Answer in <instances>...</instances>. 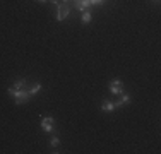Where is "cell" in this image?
<instances>
[{"label": "cell", "instance_id": "obj_6", "mask_svg": "<svg viewBox=\"0 0 161 154\" xmlns=\"http://www.w3.org/2000/svg\"><path fill=\"white\" fill-rule=\"evenodd\" d=\"M101 111H105V113H112V111H115V105L112 101H108V99H105V101L101 103Z\"/></svg>", "mask_w": 161, "mask_h": 154}, {"label": "cell", "instance_id": "obj_9", "mask_svg": "<svg viewBox=\"0 0 161 154\" xmlns=\"http://www.w3.org/2000/svg\"><path fill=\"white\" fill-rule=\"evenodd\" d=\"M41 89H43V86H41V82H36V84H33V86L31 87H29V94H31V96H34V94H36V92H40Z\"/></svg>", "mask_w": 161, "mask_h": 154}, {"label": "cell", "instance_id": "obj_2", "mask_svg": "<svg viewBox=\"0 0 161 154\" xmlns=\"http://www.w3.org/2000/svg\"><path fill=\"white\" fill-rule=\"evenodd\" d=\"M58 9H57V21H65V19L70 15V7L69 3H58Z\"/></svg>", "mask_w": 161, "mask_h": 154}, {"label": "cell", "instance_id": "obj_8", "mask_svg": "<svg viewBox=\"0 0 161 154\" xmlns=\"http://www.w3.org/2000/svg\"><path fill=\"white\" fill-rule=\"evenodd\" d=\"M110 92H112V94H115V96H118V94H122V92H124V86H115V84H110Z\"/></svg>", "mask_w": 161, "mask_h": 154}, {"label": "cell", "instance_id": "obj_5", "mask_svg": "<svg viewBox=\"0 0 161 154\" xmlns=\"http://www.w3.org/2000/svg\"><path fill=\"white\" fill-rule=\"evenodd\" d=\"M74 5H75V9H77V10L82 12V10H86V9H89V7H91V2H89V0H74Z\"/></svg>", "mask_w": 161, "mask_h": 154}, {"label": "cell", "instance_id": "obj_10", "mask_svg": "<svg viewBox=\"0 0 161 154\" xmlns=\"http://www.w3.org/2000/svg\"><path fill=\"white\" fill-rule=\"evenodd\" d=\"M10 87H12V89H21V87H28V84H26V79H19Z\"/></svg>", "mask_w": 161, "mask_h": 154}, {"label": "cell", "instance_id": "obj_16", "mask_svg": "<svg viewBox=\"0 0 161 154\" xmlns=\"http://www.w3.org/2000/svg\"><path fill=\"white\" fill-rule=\"evenodd\" d=\"M40 2H47V0H40Z\"/></svg>", "mask_w": 161, "mask_h": 154}, {"label": "cell", "instance_id": "obj_7", "mask_svg": "<svg viewBox=\"0 0 161 154\" xmlns=\"http://www.w3.org/2000/svg\"><path fill=\"white\" fill-rule=\"evenodd\" d=\"M91 19H93V15H91V10H89V9L82 10V15H80V21H82V24H89Z\"/></svg>", "mask_w": 161, "mask_h": 154}, {"label": "cell", "instance_id": "obj_14", "mask_svg": "<svg viewBox=\"0 0 161 154\" xmlns=\"http://www.w3.org/2000/svg\"><path fill=\"white\" fill-rule=\"evenodd\" d=\"M151 2H154V3H158V2H159V0H151Z\"/></svg>", "mask_w": 161, "mask_h": 154}, {"label": "cell", "instance_id": "obj_4", "mask_svg": "<svg viewBox=\"0 0 161 154\" xmlns=\"http://www.w3.org/2000/svg\"><path fill=\"white\" fill-rule=\"evenodd\" d=\"M120 96H122V98L118 99V101H115V103H113L115 108H122L124 105H129V103H130V96L127 94V92H122Z\"/></svg>", "mask_w": 161, "mask_h": 154}, {"label": "cell", "instance_id": "obj_12", "mask_svg": "<svg viewBox=\"0 0 161 154\" xmlns=\"http://www.w3.org/2000/svg\"><path fill=\"white\" fill-rule=\"evenodd\" d=\"M91 5H101V3H105V0H89Z\"/></svg>", "mask_w": 161, "mask_h": 154}, {"label": "cell", "instance_id": "obj_11", "mask_svg": "<svg viewBox=\"0 0 161 154\" xmlns=\"http://www.w3.org/2000/svg\"><path fill=\"white\" fill-rule=\"evenodd\" d=\"M58 144H60V140H58V137H52L50 139V146H52V147H58Z\"/></svg>", "mask_w": 161, "mask_h": 154}, {"label": "cell", "instance_id": "obj_1", "mask_svg": "<svg viewBox=\"0 0 161 154\" xmlns=\"http://www.w3.org/2000/svg\"><path fill=\"white\" fill-rule=\"evenodd\" d=\"M9 94L14 98L16 105H24V103H28L29 99H31V94H29L28 87H21V89H12V87H9Z\"/></svg>", "mask_w": 161, "mask_h": 154}, {"label": "cell", "instance_id": "obj_15", "mask_svg": "<svg viewBox=\"0 0 161 154\" xmlns=\"http://www.w3.org/2000/svg\"><path fill=\"white\" fill-rule=\"evenodd\" d=\"M67 2H69V0H64V3H67Z\"/></svg>", "mask_w": 161, "mask_h": 154}, {"label": "cell", "instance_id": "obj_13", "mask_svg": "<svg viewBox=\"0 0 161 154\" xmlns=\"http://www.w3.org/2000/svg\"><path fill=\"white\" fill-rule=\"evenodd\" d=\"M50 2H52V3H53V5H58V3H60V2H58V0H50Z\"/></svg>", "mask_w": 161, "mask_h": 154}, {"label": "cell", "instance_id": "obj_3", "mask_svg": "<svg viewBox=\"0 0 161 154\" xmlns=\"http://www.w3.org/2000/svg\"><path fill=\"white\" fill-rule=\"evenodd\" d=\"M41 129H43L47 134H52L53 129H55V118H53V117L41 118Z\"/></svg>", "mask_w": 161, "mask_h": 154}]
</instances>
